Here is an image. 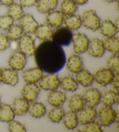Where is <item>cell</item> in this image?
I'll return each mask as SVG.
<instances>
[{"label": "cell", "mask_w": 119, "mask_h": 132, "mask_svg": "<svg viewBox=\"0 0 119 132\" xmlns=\"http://www.w3.org/2000/svg\"><path fill=\"white\" fill-rule=\"evenodd\" d=\"M19 81L16 70L12 68H4L1 71V82L6 85L15 86Z\"/></svg>", "instance_id": "obj_20"}, {"label": "cell", "mask_w": 119, "mask_h": 132, "mask_svg": "<svg viewBox=\"0 0 119 132\" xmlns=\"http://www.w3.org/2000/svg\"><path fill=\"white\" fill-rule=\"evenodd\" d=\"M105 48L103 41L98 38H93L90 40L87 51L93 57H101L104 55Z\"/></svg>", "instance_id": "obj_13"}, {"label": "cell", "mask_w": 119, "mask_h": 132, "mask_svg": "<svg viewBox=\"0 0 119 132\" xmlns=\"http://www.w3.org/2000/svg\"><path fill=\"white\" fill-rule=\"evenodd\" d=\"M30 104L23 97H16L12 102V109L15 115L22 116L28 112Z\"/></svg>", "instance_id": "obj_22"}, {"label": "cell", "mask_w": 119, "mask_h": 132, "mask_svg": "<svg viewBox=\"0 0 119 132\" xmlns=\"http://www.w3.org/2000/svg\"><path fill=\"white\" fill-rule=\"evenodd\" d=\"M73 33L72 30L66 27H59L52 33L51 39L61 47L68 46L72 43Z\"/></svg>", "instance_id": "obj_3"}, {"label": "cell", "mask_w": 119, "mask_h": 132, "mask_svg": "<svg viewBox=\"0 0 119 132\" xmlns=\"http://www.w3.org/2000/svg\"><path fill=\"white\" fill-rule=\"evenodd\" d=\"M13 3V0H0V4L6 6H9Z\"/></svg>", "instance_id": "obj_44"}, {"label": "cell", "mask_w": 119, "mask_h": 132, "mask_svg": "<svg viewBox=\"0 0 119 132\" xmlns=\"http://www.w3.org/2000/svg\"><path fill=\"white\" fill-rule=\"evenodd\" d=\"M118 91L107 89L101 93L100 102L104 105H114L118 102Z\"/></svg>", "instance_id": "obj_21"}, {"label": "cell", "mask_w": 119, "mask_h": 132, "mask_svg": "<svg viewBox=\"0 0 119 132\" xmlns=\"http://www.w3.org/2000/svg\"><path fill=\"white\" fill-rule=\"evenodd\" d=\"M18 48L19 51L26 56L33 55L36 48L34 40L29 34H23L18 40Z\"/></svg>", "instance_id": "obj_5"}, {"label": "cell", "mask_w": 119, "mask_h": 132, "mask_svg": "<svg viewBox=\"0 0 119 132\" xmlns=\"http://www.w3.org/2000/svg\"><path fill=\"white\" fill-rule=\"evenodd\" d=\"M118 78H119V74H114V77L112 80L110 84H112V86L115 89L116 91H118Z\"/></svg>", "instance_id": "obj_43"}, {"label": "cell", "mask_w": 119, "mask_h": 132, "mask_svg": "<svg viewBox=\"0 0 119 132\" xmlns=\"http://www.w3.org/2000/svg\"><path fill=\"white\" fill-rule=\"evenodd\" d=\"M13 22L14 20L13 18L8 14L0 16V29L4 30H7L13 24Z\"/></svg>", "instance_id": "obj_39"}, {"label": "cell", "mask_w": 119, "mask_h": 132, "mask_svg": "<svg viewBox=\"0 0 119 132\" xmlns=\"http://www.w3.org/2000/svg\"><path fill=\"white\" fill-rule=\"evenodd\" d=\"M82 97L86 105L95 107L100 102L101 93L97 88L90 86L84 91Z\"/></svg>", "instance_id": "obj_8"}, {"label": "cell", "mask_w": 119, "mask_h": 132, "mask_svg": "<svg viewBox=\"0 0 119 132\" xmlns=\"http://www.w3.org/2000/svg\"><path fill=\"white\" fill-rule=\"evenodd\" d=\"M59 86H61L63 90L73 92L78 89L79 85L75 79L72 76L66 75L60 79Z\"/></svg>", "instance_id": "obj_28"}, {"label": "cell", "mask_w": 119, "mask_h": 132, "mask_svg": "<svg viewBox=\"0 0 119 132\" xmlns=\"http://www.w3.org/2000/svg\"><path fill=\"white\" fill-rule=\"evenodd\" d=\"M66 67L70 72L76 73L83 69V59L77 54H74L69 56L66 60Z\"/></svg>", "instance_id": "obj_17"}, {"label": "cell", "mask_w": 119, "mask_h": 132, "mask_svg": "<svg viewBox=\"0 0 119 132\" xmlns=\"http://www.w3.org/2000/svg\"><path fill=\"white\" fill-rule=\"evenodd\" d=\"M15 116L12 106L8 104H1L0 105V121L9 122L14 119Z\"/></svg>", "instance_id": "obj_31"}, {"label": "cell", "mask_w": 119, "mask_h": 132, "mask_svg": "<svg viewBox=\"0 0 119 132\" xmlns=\"http://www.w3.org/2000/svg\"><path fill=\"white\" fill-rule=\"evenodd\" d=\"M64 15L60 10H52L48 12L45 17L47 23L51 28H58L63 23Z\"/></svg>", "instance_id": "obj_16"}, {"label": "cell", "mask_w": 119, "mask_h": 132, "mask_svg": "<svg viewBox=\"0 0 119 132\" xmlns=\"http://www.w3.org/2000/svg\"><path fill=\"white\" fill-rule=\"evenodd\" d=\"M114 76V72L109 68L98 69L93 75L95 82L104 87L111 83Z\"/></svg>", "instance_id": "obj_9"}, {"label": "cell", "mask_w": 119, "mask_h": 132, "mask_svg": "<svg viewBox=\"0 0 119 132\" xmlns=\"http://www.w3.org/2000/svg\"><path fill=\"white\" fill-rule=\"evenodd\" d=\"M65 111L62 106H55L48 112V118L54 123L61 122L65 114Z\"/></svg>", "instance_id": "obj_34"}, {"label": "cell", "mask_w": 119, "mask_h": 132, "mask_svg": "<svg viewBox=\"0 0 119 132\" xmlns=\"http://www.w3.org/2000/svg\"><path fill=\"white\" fill-rule=\"evenodd\" d=\"M118 115V112H116L112 106L103 105L97 111L96 119L101 126H109L115 122Z\"/></svg>", "instance_id": "obj_2"}, {"label": "cell", "mask_w": 119, "mask_h": 132, "mask_svg": "<svg viewBox=\"0 0 119 132\" xmlns=\"http://www.w3.org/2000/svg\"><path fill=\"white\" fill-rule=\"evenodd\" d=\"M85 105L82 95L77 94L71 95L67 101V105L69 110L76 113L81 110Z\"/></svg>", "instance_id": "obj_27"}, {"label": "cell", "mask_w": 119, "mask_h": 132, "mask_svg": "<svg viewBox=\"0 0 119 132\" xmlns=\"http://www.w3.org/2000/svg\"><path fill=\"white\" fill-rule=\"evenodd\" d=\"M107 65L114 74H119L118 55V54H113L107 61Z\"/></svg>", "instance_id": "obj_37"}, {"label": "cell", "mask_w": 119, "mask_h": 132, "mask_svg": "<svg viewBox=\"0 0 119 132\" xmlns=\"http://www.w3.org/2000/svg\"><path fill=\"white\" fill-rule=\"evenodd\" d=\"M62 120L66 128L69 130L76 128L79 124L77 113L70 110L65 112Z\"/></svg>", "instance_id": "obj_29"}, {"label": "cell", "mask_w": 119, "mask_h": 132, "mask_svg": "<svg viewBox=\"0 0 119 132\" xmlns=\"http://www.w3.org/2000/svg\"><path fill=\"white\" fill-rule=\"evenodd\" d=\"M72 1L73 2H74L77 5H83L87 3L88 0H72Z\"/></svg>", "instance_id": "obj_45"}, {"label": "cell", "mask_w": 119, "mask_h": 132, "mask_svg": "<svg viewBox=\"0 0 119 132\" xmlns=\"http://www.w3.org/2000/svg\"><path fill=\"white\" fill-rule=\"evenodd\" d=\"M81 18L82 25L86 28L92 31L99 29L101 20L95 11L92 10L86 11L82 14Z\"/></svg>", "instance_id": "obj_4"}, {"label": "cell", "mask_w": 119, "mask_h": 132, "mask_svg": "<svg viewBox=\"0 0 119 132\" xmlns=\"http://www.w3.org/2000/svg\"><path fill=\"white\" fill-rule=\"evenodd\" d=\"M28 112L31 117L40 118L44 117L47 112V110L45 106L42 102L33 101L30 105Z\"/></svg>", "instance_id": "obj_30"}, {"label": "cell", "mask_w": 119, "mask_h": 132, "mask_svg": "<svg viewBox=\"0 0 119 132\" xmlns=\"http://www.w3.org/2000/svg\"><path fill=\"white\" fill-rule=\"evenodd\" d=\"M89 42L90 40L85 34L80 32L73 34L72 42L73 51L77 54H83L86 52L88 48Z\"/></svg>", "instance_id": "obj_6"}, {"label": "cell", "mask_w": 119, "mask_h": 132, "mask_svg": "<svg viewBox=\"0 0 119 132\" xmlns=\"http://www.w3.org/2000/svg\"><path fill=\"white\" fill-rule=\"evenodd\" d=\"M1 71H2V69L0 68V83L1 82Z\"/></svg>", "instance_id": "obj_48"}, {"label": "cell", "mask_w": 119, "mask_h": 132, "mask_svg": "<svg viewBox=\"0 0 119 132\" xmlns=\"http://www.w3.org/2000/svg\"><path fill=\"white\" fill-rule=\"evenodd\" d=\"M1 96H0V105H1Z\"/></svg>", "instance_id": "obj_49"}, {"label": "cell", "mask_w": 119, "mask_h": 132, "mask_svg": "<svg viewBox=\"0 0 119 132\" xmlns=\"http://www.w3.org/2000/svg\"><path fill=\"white\" fill-rule=\"evenodd\" d=\"M8 128L11 132H26L27 131L23 124L14 119L8 122Z\"/></svg>", "instance_id": "obj_38"}, {"label": "cell", "mask_w": 119, "mask_h": 132, "mask_svg": "<svg viewBox=\"0 0 119 132\" xmlns=\"http://www.w3.org/2000/svg\"><path fill=\"white\" fill-rule=\"evenodd\" d=\"M98 30L100 33L105 37H113L116 36L118 29L113 22L108 19H104L100 21V26Z\"/></svg>", "instance_id": "obj_15"}, {"label": "cell", "mask_w": 119, "mask_h": 132, "mask_svg": "<svg viewBox=\"0 0 119 132\" xmlns=\"http://www.w3.org/2000/svg\"><path fill=\"white\" fill-rule=\"evenodd\" d=\"M58 5V0H37L36 8L39 12L47 13L55 10Z\"/></svg>", "instance_id": "obj_25"}, {"label": "cell", "mask_w": 119, "mask_h": 132, "mask_svg": "<svg viewBox=\"0 0 119 132\" xmlns=\"http://www.w3.org/2000/svg\"><path fill=\"white\" fill-rule=\"evenodd\" d=\"M24 13L23 9L19 4L13 3L8 6V15L12 17L13 20H19Z\"/></svg>", "instance_id": "obj_36"}, {"label": "cell", "mask_w": 119, "mask_h": 132, "mask_svg": "<svg viewBox=\"0 0 119 132\" xmlns=\"http://www.w3.org/2000/svg\"><path fill=\"white\" fill-rule=\"evenodd\" d=\"M75 79L78 83L80 84L84 87L91 86L94 81L93 75L88 70L84 69L75 73Z\"/></svg>", "instance_id": "obj_23"}, {"label": "cell", "mask_w": 119, "mask_h": 132, "mask_svg": "<svg viewBox=\"0 0 119 132\" xmlns=\"http://www.w3.org/2000/svg\"><path fill=\"white\" fill-rule=\"evenodd\" d=\"M53 31L52 28L46 23L38 24L34 34L39 40L44 41L51 38Z\"/></svg>", "instance_id": "obj_26"}, {"label": "cell", "mask_w": 119, "mask_h": 132, "mask_svg": "<svg viewBox=\"0 0 119 132\" xmlns=\"http://www.w3.org/2000/svg\"><path fill=\"white\" fill-rule=\"evenodd\" d=\"M40 93V88L36 83H26L23 87L21 94L29 102L36 101Z\"/></svg>", "instance_id": "obj_12"}, {"label": "cell", "mask_w": 119, "mask_h": 132, "mask_svg": "<svg viewBox=\"0 0 119 132\" xmlns=\"http://www.w3.org/2000/svg\"><path fill=\"white\" fill-rule=\"evenodd\" d=\"M105 1L107 2V3H115V2L118 1V0H104Z\"/></svg>", "instance_id": "obj_47"}, {"label": "cell", "mask_w": 119, "mask_h": 132, "mask_svg": "<svg viewBox=\"0 0 119 132\" xmlns=\"http://www.w3.org/2000/svg\"><path fill=\"white\" fill-rule=\"evenodd\" d=\"M77 113L78 122L83 126L88 123L94 121L97 117V110L94 107L86 105Z\"/></svg>", "instance_id": "obj_10"}, {"label": "cell", "mask_w": 119, "mask_h": 132, "mask_svg": "<svg viewBox=\"0 0 119 132\" xmlns=\"http://www.w3.org/2000/svg\"><path fill=\"white\" fill-rule=\"evenodd\" d=\"M8 62L11 68L16 71L21 70L27 63L26 56L19 51L15 52L9 58Z\"/></svg>", "instance_id": "obj_14"}, {"label": "cell", "mask_w": 119, "mask_h": 132, "mask_svg": "<svg viewBox=\"0 0 119 132\" xmlns=\"http://www.w3.org/2000/svg\"><path fill=\"white\" fill-rule=\"evenodd\" d=\"M23 34L21 26L19 24H13L6 30L5 35L10 41H17Z\"/></svg>", "instance_id": "obj_33"}, {"label": "cell", "mask_w": 119, "mask_h": 132, "mask_svg": "<svg viewBox=\"0 0 119 132\" xmlns=\"http://www.w3.org/2000/svg\"><path fill=\"white\" fill-rule=\"evenodd\" d=\"M59 79L56 73H48L42 75L38 81V86L42 89L46 91L56 90L59 86Z\"/></svg>", "instance_id": "obj_7"}, {"label": "cell", "mask_w": 119, "mask_h": 132, "mask_svg": "<svg viewBox=\"0 0 119 132\" xmlns=\"http://www.w3.org/2000/svg\"><path fill=\"white\" fill-rule=\"evenodd\" d=\"M63 23L70 30H78L82 26L81 16L75 13L64 16Z\"/></svg>", "instance_id": "obj_24"}, {"label": "cell", "mask_w": 119, "mask_h": 132, "mask_svg": "<svg viewBox=\"0 0 119 132\" xmlns=\"http://www.w3.org/2000/svg\"></svg>", "instance_id": "obj_50"}, {"label": "cell", "mask_w": 119, "mask_h": 132, "mask_svg": "<svg viewBox=\"0 0 119 132\" xmlns=\"http://www.w3.org/2000/svg\"><path fill=\"white\" fill-rule=\"evenodd\" d=\"M114 23L115 24L116 26H117V28L118 29V18H117L116 19L114 20Z\"/></svg>", "instance_id": "obj_46"}, {"label": "cell", "mask_w": 119, "mask_h": 132, "mask_svg": "<svg viewBox=\"0 0 119 132\" xmlns=\"http://www.w3.org/2000/svg\"><path fill=\"white\" fill-rule=\"evenodd\" d=\"M42 75L43 71L37 67L24 70L22 77L26 83H37L41 78Z\"/></svg>", "instance_id": "obj_19"}, {"label": "cell", "mask_w": 119, "mask_h": 132, "mask_svg": "<svg viewBox=\"0 0 119 132\" xmlns=\"http://www.w3.org/2000/svg\"><path fill=\"white\" fill-rule=\"evenodd\" d=\"M10 46V41L5 34L0 33V51H4Z\"/></svg>", "instance_id": "obj_41"}, {"label": "cell", "mask_w": 119, "mask_h": 132, "mask_svg": "<svg viewBox=\"0 0 119 132\" xmlns=\"http://www.w3.org/2000/svg\"><path fill=\"white\" fill-rule=\"evenodd\" d=\"M77 9L78 5L72 0H62L60 4V11L64 16L73 14Z\"/></svg>", "instance_id": "obj_35"}, {"label": "cell", "mask_w": 119, "mask_h": 132, "mask_svg": "<svg viewBox=\"0 0 119 132\" xmlns=\"http://www.w3.org/2000/svg\"><path fill=\"white\" fill-rule=\"evenodd\" d=\"M37 0H19V4L22 7H30L36 5Z\"/></svg>", "instance_id": "obj_42"}, {"label": "cell", "mask_w": 119, "mask_h": 132, "mask_svg": "<svg viewBox=\"0 0 119 132\" xmlns=\"http://www.w3.org/2000/svg\"><path fill=\"white\" fill-rule=\"evenodd\" d=\"M19 22L23 30L27 34H34L39 24L33 16L30 13H24Z\"/></svg>", "instance_id": "obj_11"}, {"label": "cell", "mask_w": 119, "mask_h": 132, "mask_svg": "<svg viewBox=\"0 0 119 132\" xmlns=\"http://www.w3.org/2000/svg\"><path fill=\"white\" fill-rule=\"evenodd\" d=\"M83 131L84 132H102L101 126L94 120L84 125Z\"/></svg>", "instance_id": "obj_40"}, {"label": "cell", "mask_w": 119, "mask_h": 132, "mask_svg": "<svg viewBox=\"0 0 119 132\" xmlns=\"http://www.w3.org/2000/svg\"><path fill=\"white\" fill-rule=\"evenodd\" d=\"M66 100V95L61 90L50 91L47 95V102L52 106H62Z\"/></svg>", "instance_id": "obj_18"}, {"label": "cell", "mask_w": 119, "mask_h": 132, "mask_svg": "<svg viewBox=\"0 0 119 132\" xmlns=\"http://www.w3.org/2000/svg\"><path fill=\"white\" fill-rule=\"evenodd\" d=\"M37 65L47 73H56L64 67L66 55L62 47L52 40L43 41L34 54Z\"/></svg>", "instance_id": "obj_1"}, {"label": "cell", "mask_w": 119, "mask_h": 132, "mask_svg": "<svg viewBox=\"0 0 119 132\" xmlns=\"http://www.w3.org/2000/svg\"><path fill=\"white\" fill-rule=\"evenodd\" d=\"M105 50L112 52L113 54H118L119 51V38L117 36L105 37L103 40Z\"/></svg>", "instance_id": "obj_32"}]
</instances>
